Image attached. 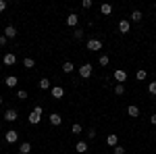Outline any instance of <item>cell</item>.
<instances>
[{
  "mask_svg": "<svg viewBox=\"0 0 156 154\" xmlns=\"http://www.w3.org/2000/svg\"><path fill=\"white\" fill-rule=\"evenodd\" d=\"M42 115H44L42 106H36L31 113H29V123H31V125H37V123H40V119H42Z\"/></svg>",
  "mask_w": 156,
  "mask_h": 154,
  "instance_id": "obj_1",
  "label": "cell"
},
{
  "mask_svg": "<svg viewBox=\"0 0 156 154\" xmlns=\"http://www.w3.org/2000/svg\"><path fill=\"white\" fill-rule=\"evenodd\" d=\"M92 73H94V69H92V65H90V63H85V65L79 67V75H81L83 79H90V77H92Z\"/></svg>",
  "mask_w": 156,
  "mask_h": 154,
  "instance_id": "obj_2",
  "label": "cell"
},
{
  "mask_svg": "<svg viewBox=\"0 0 156 154\" xmlns=\"http://www.w3.org/2000/svg\"><path fill=\"white\" fill-rule=\"evenodd\" d=\"M85 46H87V50L96 52V50H102V42H100V40H94V38H92V40H87V44H85Z\"/></svg>",
  "mask_w": 156,
  "mask_h": 154,
  "instance_id": "obj_3",
  "label": "cell"
},
{
  "mask_svg": "<svg viewBox=\"0 0 156 154\" xmlns=\"http://www.w3.org/2000/svg\"><path fill=\"white\" fill-rule=\"evenodd\" d=\"M6 144H17V140H19V131H15V129H9L6 131Z\"/></svg>",
  "mask_w": 156,
  "mask_h": 154,
  "instance_id": "obj_4",
  "label": "cell"
},
{
  "mask_svg": "<svg viewBox=\"0 0 156 154\" xmlns=\"http://www.w3.org/2000/svg\"><path fill=\"white\" fill-rule=\"evenodd\" d=\"M17 117H19V115H17V110H15V108H9V110L4 113V121H6V123H15Z\"/></svg>",
  "mask_w": 156,
  "mask_h": 154,
  "instance_id": "obj_5",
  "label": "cell"
},
{
  "mask_svg": "<svg viewBox=\"0 0 156 154\" xmlns=\"http://www.w3.org/2000/svg\"><path fill=\"white\" fill-rule=\"evenodd\" d=\"M2 63H4V65H6V67H12V65H15V63H17V56H15V54H12V52H6V54H4V56H2Z\"/></svg>",
  "mask_w": 156,
  "mask_h": 154,
  "instance_id": "obj_6",
  "label": "cell"
},
{
  "mask_svg": "<svg viewBox=\"0 0 156 154\" xmlns=\"http://www.w3.org/2000/svg\"><path fill=\"white\" fill-rule=\"evenodd\" d=\"M106 146H110V148H117V146H119V135H117V133H110V135H106Z\"/></svg>",
  "mask_w": 156,
  "mask_h": 154,
  "instance_id": "obj_7",
  "label": "cell"
},
{
  "mask_svg": "<svg viewBox=\"0 0 156 154\" xmlns=\"http://www.w3.org/2000/svg\"><path fill=\"white\" fill-rule=\"evenodd\" d=\"M115 79H117V83H125L127 81V71L117 69V71H115Z\"/></svg>",
  "mask_w": 156,
  "mask_h": 154,
  "instance_id": "obj_8",
  "label": "cell"
},
{
  "mask_svg": "<svg viewBox=\"0 0 156 154\" xmlns=\"http://www.w3.org/2000/svg\"><path fill=\"white\" fill-rule=\"evenodd\" d=\"M129 29H131V23H129L127 19H121L119 21V31L121 34H129Z\"/></svg>",
  "mask_w": 156,
  "mask_h": 154,
  "instance_id": "obj_9",
  "label": "cell"
},
{
  "mask_svg": "<svg viewBox=\"0 0 156 154\" xmlns=\"http://www.w3.org/2000/svg\"><path fill=\"white\" fill-rule=\"evenodd\" d=\"M50 94H52V98H62V96H65V90H62L60 85H52V88H50Z\"/></svg>",
  "mask_w": 156,
  "mask_h": 154,
  "instance_id": "obj_10",
  "label": "cell"
},
{
  "mask_svg": "<svg viewBox=\"0 0 156 154\" xmlns=\"http://www.w3.org/2000/svg\"><path fill=\"white\" fill-rule=\"evenodd\" d=\"M48 119H50V125H54V127H58L60 123H62V117H60L58 113H52Z\"/></svg>",
  "mask_w": 156,
  "mask_h": 154,
  "instance_id": "obj_11",
  "label": "cell"
},
{
  "mask_svg": "<svg viewBox=\"0 0 156 154\" xmlns=\"http://www.w3.org/2000/svg\"><path fill=\"white\" fill-rule=\"evenodd\" d=\"M77 23H79V17H77L75 13H71V15L67 17V25H69V27H77Z\"/></svg>",
  "mask_w": 156,
  "mask_h": 154,
  "instance_id": "obj_12",
  "label": "cell"
},
{
  "mask_svg": "<svg viewBox=\"0 0 156 154\" xmlns=\"http://www.w3.org/2000/svg\"><path fill=\"white\" fill-rule=\"evenodd\" d=\"M4 36H6V40H11V38L17 36V29H15L12 25H6V27H4Z\"/></svg>",
  "mask_w": 156,
  "mask_h": 154,
  "instance_id": "obj_13",
  "label": "cell"
},
{
  "mask_svg": "<svg viewBox=\"0 0 156 154\" xmlns=\"http://www.w3.org/2000/svg\"><path fill=\"white\" fill-rule=\"evenodd\" d=\"M4 83H6V88H17V83H19V79H17L15 75H9V77L4 79Z\"/></svg>",
  "mask_w": 156,
  "mask_h": 154,
  "instance_id": "obj_14",
  "label": "cell"
},
{
  "mask_svg": "<svg viewBox=\"0 0 156 154\" xmlns=\"http://www.w3.org/2000/svg\"><path fill=\"white\" fill-rule=\"evenodd\" d=\"M75 152L85 154V152H87V142H77V144H75Z\"/></svg>",
  "mask_w": 156,
  "mask_h": 154,
  "instance_id": "obj_15",
  "label": "cell"
},
{
  "mask_svg": "<svg viewBox=\"0 0 156 154\" xmlns=\"http://www.w3.org/2000/svg\"><path fill=\"white\" fill-rule=\"evenodd\" d=\"M127 115H129V117H140V108L135 106V104L127 106Z\"/></svg>",
  "mask_w": 156,
  "mask_h": 154,
  "instance_id": "obj_16",
  "label": "cell"
},
{
  "mask_svg": "<svg viewBox=\"0 0 156 154\" xmlns=\"http://www.w3.org/2000/svg\"><path fill=\"white\" fill-rule=\"evenodd\" d=\"M19 152H21V154H29V152H31V144H29V142H23L21 146H19Z\"/></svg>",
  "mask_w": 156,
  "mask_h": 154,
  "instance_id": "obj_17",
  "label": "cell"
},
{
  "mask_svg": "<svg viewBox=\"0 0 156 154\" xmlns=\"http://www.w3.org/2000/svg\"><path fill=\"white\" fill-rule=\"evenodd\" d=\"M100 13H102V15H110V13H112V4H108V2H104V4H102V6H100Z\"/></svg>",
  "mask_w": 156,
  "mask_h": 154,
  "instance_id": "obj_18",
  "label": "cell"
},
{
  "mask_svg": "<svg viewBox=\"0 0 156 154\" xmlns=\"http://www.w3.org/2000/svg\"><path fill=\"white\" fill-rule=\"evenodd\" d=\"M73 69H75V67H73L71 60H65V63H62V73H73Z\"/></svg>",
  "mask_w": 156,
  "mask_h": 154,
  "instance_id": "obj_19",
  "label": "cell"
},
{
  "mask_svg": "<svg viewBox=\"0 0 156 154\" xmlns=\"http://www.w3.org/2000/svg\"><path fill=\"white\" fill-rule=\"evenodd\" d=\"M50 88H52V85H50V79L48 77H42V79H40V90H50Z\"/></svg>",
  "mask_w": 156,
  "mask_h": 154,
  "instance_id": "obj_20",
  "label": "cell"
},
{
  "mask_svg": "<svg viewBox=\"0 0 156 154\" xmlns=\"http://www.w3.org/2000/svg\"><path fill=\"white\" fill-rule=\"evenodd\" d=\"M129 17H131V21H135V23H140V21H142V17H144V15H142V11H133L131 15H129Z\"/></svg>",
  "mask_w": 156,
  "mask_h": 154,
  "instance_id": "obj_21",
  "label": "cell"
},
{
  "mask_svg": "<svg viewBox=\"0 0 156 154\" xmlns=\"http://www.w3.org/2000/svg\"><path fill=\"white\" fill-rule=\"evenodd\" d=\"M23 67H25V69H34V67H36V60L27 56V59H23Z\"/></svg>",
  "mask_w": 156,
  "mask_h": 154,
  "instance_id": "obj_22",
  "label": "cell"
},
{
  "mask_svg": "<svg viewBox=\"0 0 156 154\" xmlns=\"http://www.w3.org/2000/svg\"><path fill=\"white\" fill-rule=\"evenodd\" d=\"M115 94H117V96L125 94V83H117V85H115Z\"/></svg>",
  "mask_w": 156,
  "mask_h": 154,
  "instance_id": "obj_23",
  "label": "cell"
},
{
  "mask_svg": "<svg viewBox=\"0 0 156 154\" xmlns=\"http://www.w3.org/2000/svg\"><path fill=\"white\" fill-rule=\"evenodd\" d=\"M98 63H100L102 67H108V63H110V59H108V54H102V56L98 59Z\"/></svg>",
  "mask_w": 156,
  "mask_h": 154,
  "instance_id": "obj_24",
  "label": "cell"
},
{
  "mask_svg": "<svg viewBox=\"0 0 156 154\" xmlns=\"http://www.w3.org/2000/svg\"><path fill=\"white\" fill-rule=\"evenodd\" d=\"M135 77H137V81H144L146 77H148V73H146V71H144V69H140V71L135 73Z\"/></svg>",
  "mask_w": 156,
  "mask_h": 154,
  "instance_id": "obj_25",
  "label": "cell"
},
{
  "mask_svg": "<svg viewBox=\"0 0 156 154\" xmlns=\"http://www.w3.org/2000/svg\"><path fill=\"white\" fill-rule=\"evenodd\" d=\"M81 129H83V127H81L79 123H73V127H71V133H75V135H77V133H81Z\"/></svg>",
  "mask_w": 156,
  "mask_h": 154,
  "instance_id": "obj_26",
  "label": "cell"
},
{
  "mask_svg": "<svg viewBox=\"0 0 156 154\" xmlns=\"http://www.w3.org/2000/svg\"><path fill=\"white\" fill-rule=\"evenodd\" d=\"M148 92L152 96H156V81H152V83H148Z\"/></svg>",
  "mask_w": 156,
  "mask_h": 154,
  "instance_id": "obj_27",
  "label": "cell"
},
{
  "mask_svg": "<svg viewBox=\"0 0 156 154\" xmlns=\"http://www.w3.org/2000/svg\"><path fill=\"white\" fill-rule=\"evenodd\" d=\"M83 29H75V31H73V36H75V40H81V38H83Z\"/></svg>",
  "mask_w": 156,
  "mask_h": 154,
  "instance_id": "obj_28",
  "label": "cell"
},
{
  "mask_svg": "<svg viewBox=\"0 0 156 154\" xmlns=\"http://www.w3.org/2000/svg\"><path fill=\"white\" fill-rule=\"evenodd\" d=\"M17 98H19V100H27V92H25V90H19V92H17Z\"/></svg>",
  "mask_w": 156,
  "mask_h": 154,
  "instance_id": "obj_29",
  "label": "cell"
},
{
  "mask_svg": "<svg viewBox=\"0 0 156 154\" xmlns=\"http://www.w3.org/2000/svg\"><path fill=\"white\" fill-rule=\"evenodd\" d=\"M112 154H125V148L123 146H117V148H112Z\"/></svg>",
  "mask_w": 156,
  "mask_h": 154,
  "instance_id": "obj_30",
  "label": "cell"
},
{
  "mask_svg": "<svg viewBox=\"0 0 156 154\" xmlns=\"http://www.w3.org/2000/svg\"><path fill=\"white\" fill-rule=\"evenodd\" d=\"M81 9H92V0H83L81 2Z\"/></svg>",
  "mask_w": 156,
  "mask_h": 154,
  "instance_id": "obj_31",
  "label": "cell"
},
{
  "mask_svg": "<svg viewBox=\"0 0 156 154\" xmlns=\"http://www.w3.org/2000/svg\"><path fill=\"white\" fill-rule=\"evenodd\" d=\"M6 11V0H0V13Z\"/></svg>",
  "mask_w": 156,
  "mask_h": 154,
  "instance_id": "obj_32",
  "label": "cell"
},
{
  "mask_svg": "<svg viewBox=\"0 0 156 154\" xmlns=\"http://www.w3.org/2000/svg\"><path fill=\"white\" fill-rule=\"evenodd\" d=\"M87 135H90V140H92V138H96V129H90V131H87Z\"/></svg>",
  "mask_w": 156,
  "mask_h": 154,
  "instance_id": "obj_33",
  "label": "cell"
},
{
  "mask_svg": "<svg viewBox=\"0 0 156 154\" xmlns=\"http://www.w3.org/2000/svg\"><path fill=\"white\" fill-rule=\"evenodd\" d=\"M6 44V36H0V46H4Z\"/></svg>",
  "mask_w": 156,
  "mask_h": 154,
  "instance_id": "obj_34",
  "label": "cell"
},
{
  "mask_svg": "<svg viewBox=\"0 0 156 154\" xmlns=\"http://www.w3.org/2000/svg\"><path fill=\"white\" fill-rule=\"evenodd\" d=\"M150 123H152V125H156V115H152V117H150Z\"/></svg>",
  "mask_w": 156,
  "mask_h": 154,
  "instance_id": "obj_35",
  "label": "cell"
},
{
  "mask_svg": "<svg viewBox=\"0 0 156 154\" xmlns=\"http://www.w3.org/2000/svg\"><path fill=\"white\" fill-rule=\"evenodd\" d=\"M2 100H4V98H2V96H0V104H2Z\"/></svg>",
  "mask_w": 156,
  "mask_h": 154,
  "instance_id": "obj_36",
  "label": "cell"
},
{
  "mask_svg": "<svg viewBox=\"0 0 156 154\" xmlns=\"http://www.w3.org/2000/svg\"><path fill=\"white\" fill-rule=\"evenodd\" d=\"M154 9H156V4H154Z\"/></svg>",
  "mask_w": 156,
  "mask_h": 154,
  "instance_id": "obj_37",
  "label": "cell"
}]
</instances>
